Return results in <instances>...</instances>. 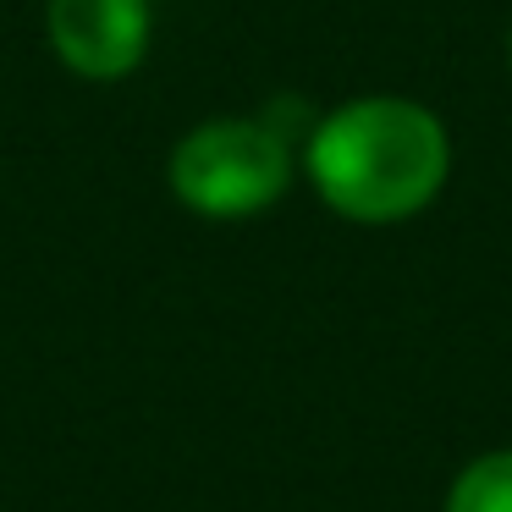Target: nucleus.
<instances>
[{"mask_svg": "<svg viewBox=\"0 0 512 512\" xmlns=\"http://www.w3.org/2000/svg\"><path fill=\"white\" fill-rule=\"evenodd\" d=\"M507 61H512V34H507Z\"/></svg>", "mask_w": 512, "mask_h": 512, "instance_id": "5", "label": "nucleus"}, {"mask_svg": "<svg viewBox=\"0 0 512 512\" xmlns=\"http://www.w3.org/2000/svg\"><path fill=\"white\" fill-rule=\"evenodd\" d=\"M303 171L331 215L353 226H397L441 199L452 177V133L408 94H358L314 116Z\"/></svg>", "mask_w": 512, "mask_h": 512, "instance_id": "1", "label": "nucleus"}, {"mask_svg": "<svg viewBox=\"0 0 512 512\" xmlns=\"http://www.w3.org/2000/svg\"><path fill=\"white\" fill-rule=\"evenodd\" d=\"M50 50L67 72L89 83H116L149 56V0H50L45 6Z\"/></svg>", "mask_w": 512, "mask_h": 512, "instance_id": "3", "label": "nucleus"}, {"mask_svg": "<svg viewBox=\"0 0 512 512\" xmlns=\"http://www.w3.org/2000/svg\"><path fill=\"white\" fill-rule=\"evenodd\" d=\"M441 512H512V446L479 452L474 463L457 468Z\"/></svg>", "mask_w": 512, "mask_h": 512, "instance_id": "4", "label": "nucleus"}, {"mask_svg": "<svg viewBox=\"0 0 512 512\" xmlns=\"http://www.w3.org/2000/svg\"><path fill=\"white\" fill-rule=\"evenodd\" d=\"M166 188L204 221L265 215L292 188V138L276 133L265 116H210L177 138Z\"/></svg>", "mask_w": 512, "mask_h": 512, "instance_id": "2", "label": "nucleus"}]
</instances>
